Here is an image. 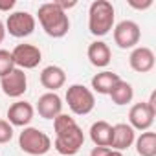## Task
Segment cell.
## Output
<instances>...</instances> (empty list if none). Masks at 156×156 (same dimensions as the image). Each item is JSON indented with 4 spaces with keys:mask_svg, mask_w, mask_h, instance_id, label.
Wrapping results in <instances>:
<instances>
[{
    "mask_svg": "<svg viewBox=\"0 0 156 156\" xmlns=\"http://www.w3.org/2000/svg\"><path fill=\"white\" fill-rule=\"evenodd\" d=\"M53 130H55V149L61 154L73 156L79 152V149L85 143V134L73 118H70L68 114H59L53 119Z\"/></svg>",
    "mask_w": 156,
    "mask_h": 156,
    "instance_id": "cell-1",
    "label": "cell"
},
{
    "mask_svg": "<svg viewBox=\"0 0 156 156\" xmlns=\"http://www.w3.org/2000/svg\"><path fill=\"white\" fill-rule=\"evenodd\" d=\"M37 17H39V22L44 30V33L48 37H53V39H61L68 33L70 30V19L64 11H61L55 2H48V4H42L37 11Z\"/></svg>",
    "mask_w": 156,
    "mask_h": 156,
    "instance_id": "cell-2",
    "label": "cell"
},
{
    "mask_svg": "<svg viewBox=\"0 0 156 156\" xmlns=\"http://www.w3.org/2000/svg\"><path fill=\"white\" fill-rule=\"evenodd\" d=\"M114 6L108 0H96L88 9V30L96 37L107 35L114 26Z\"/></svg>",
    "mask_w": 156,
    "mask_h": 156,
    "instance_id": "cell-3",
    "label": "cell"
},
{
    "mask_svg": "<svg viewBox=\"0 0 156 156\" xmlns=\"http://www.w3.org/2000/svg\"><path fill=\"white\" fill-rule=\"evenodd\" d=\"M19 147L31 156H42L50 151L51 140L46 132L35 129V127H26L20 136H19Z\"/></svg>",
    "mask_w": 156,
    "mask_h": 156,
    "instance_id": "cell-4",
    "label": "cell"
},
{
    "mask_svg": "<svg viewBox=\"0 0 156 156\" xmlns=\"http://www.w3.org/2000/svg\"><path fill=\"white\" fill-rule=\"evenodd\" d=\"M66 103L70 110L77 116H87L94 110L96 107V98L90 88L85 85H72L66 90Z\"/></svg>",
    "mask_w": 156,
    "mask_h": 156,
    "instance_id": "cell-5",
    "label": "cell"
},
{
    "mask_svg": "<svg viewBox=\"0 0 156 156\" xmlns=\"http://www.w3.org/2000/svg\"><path fill=\"white\" fill-rule=\"evenodd\" d=\"M35 17L28 11H15L8 17V22H6V31H9V35L17 37V39H24L28 35L33 33L35 30Z\"/></svg>",
    "mask_w": 156,
    "mask_h": 156,
    "instance_id": "cell-6",
    "label": "cell"
},
{
    "mask_svg": "<svg viewBox=\"0 0 156 156\" xmlns=\"http://www.w3.org/2000/svg\"><path fill=\"white\" fill-rule=\"evenodd\" d=\"M141 37V30L136 22L132 20H121L116 28H114V42L121 48V50H129L134 48L140 42Z\"/></svg>",
    "mask_w": 156,
    "mask_h": 156,
    "instance_id": "cell-7",
    "label": "cell"
},
{
    "mask_svg": "<svg viewBox=\"0 0 156 156\" xmlns=\"http://www.w3.org/2000/svg\"><path fill=\"white\" fill-rule=\"evenodd\" d=\"M11 57L15 61V66L20 70H31L42 61L41 50L33 44H17L11 51Z\"/></svg>",
    "mask_w": 156,
    "mask_h": 156,
    "instance_id": "cell-8",
    "label": "cell"
},
{
    "mask_svg": "<svg viewBox=\"0 0 156 156\" xmlns=\"http://www.w3.org/2000/svg\"><path fill=\"white\" fill-rule=\"evenodd\" d=\"M0 88H2V92L8 98H20V96H24V92L28 90V77H26L24 70L15 68L6 77H2V79H0Z\"/></svg>",
    "mask_w": 156,
    "mask_h": 156,
    "instance_id": "cell-9",
    "label": "cell"
},
{
    "mask_svg": "<svg viewBox=\"0 0 156 156\" xmlns=\"http://www.w3.org/2000/svg\"><path fill=\"white\" fill-rule=\"evenodd\" d=\"M154 116L156 112L147 105V101H141V103H136L130 112H129V121H130V127L132 129H138V130H149L152 121H154Z\"/></svg>",
    "mask_w": 156,
    "mask_h": 156,
    "instance_id": "cell-10",
    "label": "cell"
},
{
    "mask_svg": "<svg viewBox=\"0 0 156 156\" xmlns=\"http://www.w3.org/2000/svg\"><path fill=\"white\" fill-rule=\"evenodd\" d=\"M129 62H130V68L138 73H147L154 68V51L151 48H145V46H140V48H134L130 57H129Z\"/></svg>",
    "mask_w": 156,
    "mask_h": 156,
    "instance_id": "cell-11",
    "label": "cell"
},
{
    "mask_svg": "<svg viewBox=\"0 0 156 156\" xmlns=\"http://www.w3.org/2000/svg\"><path fill=\"white\" fill-rule=\"evenodd\" d=\"M61 110H62V101L55 92L42 94L37 101V112L44 119H55L59 114H62Z\"/></svg>",
    "mask_w": 156,
    "mask_h": 156,
    "instance_id": "cell-12",
    "label": "cell"
},
{
    "mask_svg": "<svg viewBox=\"0 0 156 156\" xmlns=\"http://www.w3.org/2000/svg\"><path fill=\"white\" fill-rule=\"evenodd\" d=\"M33 107L28 101H17L8 108V121L13 127H26L33 119Z\"/></svg>",
    "mask_w": 156,
    "mask_h": 156,
    "instance_id": "cell-13",
    "label": "cell"
},
{
    "mask_svg": "<svg viewBox=\"0 0 156 156\" xmlns=\"http://www.w3.org/2000/svg\"><path fill=\"white\" fill-rule=\"evenodd\" d=\"M136 136H134V129L127 123H118L112 127V141L110 147L114 151H125L134 143Z\"/></svg>",
    "mask_w": 156,
    "mask_h": 156,
    "instance_id": "cell-14",
    "label": "cell"
},
{
    "mask_svg": "<svg viewBox=\"0 0 156 156\" xmlns=\"http://www.w3.org/2000/svg\"><path fill=\"white\" fill-rule=\"evenodd\" d=\"M66 83V73L61 66H46L42 72H41V85L44 88H48L50 92H55L59 90L62 85Z\"/></svg>",
    "mask_w": 156,
    "mask_h": 156,
    "instance_id": "cell-15",
    "label": "cell"
},
{
    "mask_svg": "<svg viewBox=\"0 0 156 156\" xmlns=\"http://www.w3.org/2000/svg\"><path fill=\"white\" fill-rule=\"evenodd\" d=\"M87 55H88V61H90L94 66H98V68H105V66H108V62H110V59H112L110 48H108L105 42H101V41L92 42V44L88 46Z\"/></svg>",
    "mask_w": 156,
    "mask_h": 156,
    "instance_id": "cell-16",
    "label": "cell"
},
{
    "mask_svg": "<svg viewBox=\"0 0 156 156\" xmlns=\"http://www.w3.org/2000/svg\"><path fill=\"white\" fill-rule=\"evenodd\" d=\"M90 138L96 147H110L112 141V125L107 121H96L90 127Z\"/></svg>",
    "mask_w": 156,
    "mask_h": 156,
    "instance_id": "cell-17",
    "label": "cell"
},
{
    "mask_svg": "<svg viewBox=\"0 0 156 156\" xmlns=\"http://www.w3.org/2000/svg\"><path fill=\"white\" fill-rule=\"evenodd\" d=\"M119 79L121 77L114 72H101V73H96L92 77V88L98 94H110V90L114 88V85Z\"/></svg>",
    "mask_w": 156,
    "mask_h": 156,
    "instance_id": "cell-18",
    "label": "cell"
},
{
    "mask_svg": "<svg viewBox=\"0 0 156 156\" xmlns=\"http://www.w3.org/2000/svg\"><path fill=\"white\" fill-rule=\"evenodd\" d=\"M108 96H110L112 103H116V105H127V103L132 101V98H134V90H132V85H130V83L119 79V81L114 85V88L110 90Z\"/></svg>",
    "mask_w": 156,
    "mask_h": 156,
    "instance_id": "cell-19",
    "label": "cell"
},
{
    "mask_svg": "<svg viewBox=\"0 0 156 156\" xmlns=\"http://www.w3.org/2000/svg\"><path fill=\"white\" fill-rule=\"evenodd\" d=\"M136 141V152L140 156H156V132H141Z\"/></svg>",
    "mask_w": 156,
    "mask_h": 156,
    "instance_id": "cell-20",
    "label": "cell"
},
{
    "mask_svg": "<svg viewBox=\"0 0 156 156\" xmlns=\"http://www.w3.org/2000/svg\"><path fill=\"white\" fill-rule=\"evenodd\" d=\"M17 66H15V61L11 57V51L8 50H0V79L6 77L9 72H13Z\"/></svg>",
    "mask_w": 156,
    "mask_h": 156,
    "instance_id": "cell-21",
    "label": "cell"
},
{
    "mask_svg": "<svg viewBox=\"0 0 156 156\" xmlns=\"http://www.w3.org/2000/svg\"><path fill=\"white\" fill-rule=\"evenodd\" d=\"M11 138H13V125H9V121L6 119H0V145L11 141Z\"/></svg>",
    "mask_w": 156,
    "mask_h": 156,
    "instance_id": "cell-22",
    "label": "cell"
},
{
    "mask_svg": "<svg viewBox=\"0 0 156 156\" xmlns=\"http://www.w3.org/2000/svg\"><path fill=\"white\" fill-rule=\"evenodd\" d=\"M129 6L130 8H134V9H140V11H143V9H149L151 6H152V0H129Z\"/></svg>",
    "mask_w": 156,
    "mask_h": 156,
    "instance_id": "cell-23",
    "label": "cell"
},
{
    "mask_svg": "<svg viewBox=\"0 0 156 156\" xmlns=\"http://www.w3.org/2000/svg\"><path fill=\"white\" fill-rule=\"evenodd\" d=\"M55 6L61 9V11H68V9H72V8H75L77 6V2H75V0H57V2H55Z\"/></svg>",
    "mask_w": 156,
    "mask_h": 156,
    "instance_id": "cell-24",
    "label": "cell"
},
{
    "mask_svg": "<svg viewBox=\"0 0 156 156\" xmlns=\"http://www.w3.org/2000/svg\"><path fill=\"white\" fill-rule=\"evenodd\" d=\"M110 147H94L90 151V156H108Z\"/></svg>",
    "mask_w": 156,
    "mask_h": 156,
    "instance_id": "cell-25",
    "label": "cell"
},
{
    "mask_svg": "<svg viewBox=\"0 0 156 156\" xmlns=\"http://www.w3.org/2000/svg\"><path fill=\"white\" fill-rule=\"evenodd\" d=\"M15 8V0H0V11H9Z\"/></svg>",
    "mask_w": 156,
    "mask_h": 156,
    "instance_id": "cell-26",
    "label": "cell"
},
{
    "mask_svg": "<svg viewBox=\"0 0 156 156\" xmlns=\"http://www.w3.org/2000/svg\"><path fill=\"white\" fill-rule=\"evenodd\" d=\"M147 105H149V107L156 112V92H152V94H151V99L147 101Z\"/></svg>",
    "mask_w": 156,
    "mask_h": 156,
    "instance_id": "cell-27",
    "label": "cell"
},
{
    "mask_svg": "<svg viewBox=\"0 0 156 156\" xmlns=\"http://www.w3.org/2000/svg\"><path fill=\"white\" fill-rule=\"evenodd\" d=\"M4 37H6V24L0 20V42L4 41Z\"/></svg>",
    "mask_w": 156,
    "mask_h": 156,
    "instance_id": "cell-28",
    "label": "cell"
},
{
    "mask_svg": "<svg viewBox=\"0 0 156 156\" xmlns=\"http://www.w3.org/2000/svg\"><path fill=\"white\" fill-rule=\"evenodd\" d=\"M108 156H123V152H121V151H114V149H110Z\"/></svg>",
    "mask_w": 156,
    "mask_h": 156,
    "instance_id": "cell-29",
    "label": "cell"
}]
</instances>
